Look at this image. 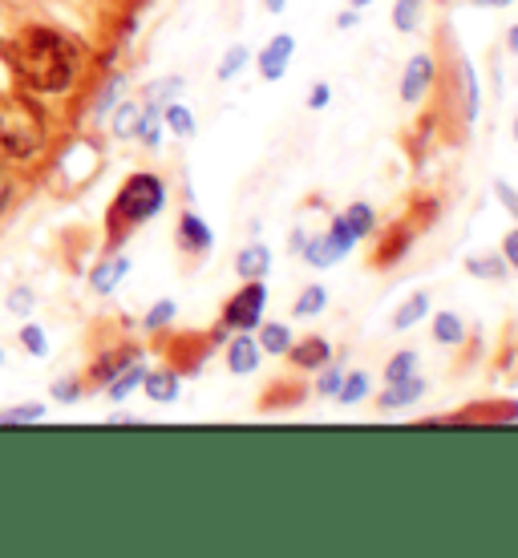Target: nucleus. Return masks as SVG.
I'll return each mask as SVG.
<instances>
[{
    "mask_svg": "<svg viewBox=\"0 0 518 558\" xmlns=\"http://www.w3.org/2000/svg\"><path fill=\"white\" fill-rule=\"evenodd\" d=\"M13 65L21 82L41 89V94H61L73 85V49L49 28H28L13 41Z\"/></svg>",
    "mask_w": 518,
    "mask_h": 558,
    "instance_id": "nucleus-1",
    "label": "nucleus"
},
{
    "mask_svg": "<svg viewBox=\"0 0 518 558\" xmlns=\"http://www.w3.org/2000/svg\"><path fill=\"white\" fill-rule=\"evenodd\" d=\"M45 142V118L25 98H0V154L28 158Z\"/></svg>",
    "mask_w": 518,
    "mask_h": 558,
    "instance_id": "nucleus-2",
    "label": "nucleus"
},
{
    "mask_svg": "<svg viewBox=\"0 0 518 558\" xmlns=\"http://www.w3.org/2000/svg\"><path fill=\"white\" fill-rule=\"evenodd\" d=\"M162 207H167V182L158 179V174H130L122 182L118 198H113L110 223L142 227L146 219H155Z\"/></svg>",
    "mask_w": 518,
    "mask_h": 558,
    "instance_id": "nucleus-3",
    "label": "nucleus"
},
{
    "mask_svg": "<svg viewBox=\"0 0 518 558\" xmlns=\"http://www.w3.org/2000/svg\"><path fill=\"white\" fill-rule=\"evenodd\" d=\"M357 247V239H352L349 223H345V215H333L328 219V227L324 231H316V235H309V243H304V252H300V259L312 267V271H328V267H337L345 255Z\"/></svg>",
    "mask_w": 518,
    "mask_h": 558,
    "instance_id": "nucleus-4",
    "label": "nucleus"
},
{
    "mask_svg": "<svg viewBox=\"0 0 518 558\" xmlns=\"http://www.w3.org/2000/svg\"><path fill=\"white\" fill-rule=\"evenodd\" d=\"M267 316V279H243L231 300L224 304V320L219 328L227 332H255V324Z\"/></svg>",
    "mask_w": 518,
    "mask_h": 558,
    "instance_id": "nucleus-5",
    "label": "nucleus"
},
{
    "mask_svg": "<svg viewBox=\"0 0 518 558\" xmlns=\"http://www.w3.org/2000/svg\"><path fill=\"white\" fill-rule=\"evenodd\" d=\"M437 82V61L434 53H413L406 61V70H401V101L406 106H421V101L430 98V89H434Z\"/></svg>",
    "mask_w": 518,
    "mask_h": 558,
    "instance_id": "nucleus-6",
    "label": "nucleus"
},
{
    "mask_svg": "<svg viewBox=\"0 0 518 558\" xmlns=\"http://www.w3.org/2000/svg\"><path fill=\"white\" fill-rule=\"evenodd\" d=\"M292 57H296V37L292 33H276V37L260 49V57H255L260 77H264V82H284L288 70H292Z\"/></svg>",
    "mask_w": 518,
    "mask_h": 558,
    "instance_id": "nucleus-7",
    "label": "nucleus"
},
{
    "mask_svg": "<svg viewBox=\"0 0 518 558\" xmlns=\"http://www.w3.org/2000/svg\"><path fill=\"white\" fill-rule=\"evenodd\" d=\"M333 356H337V352H333V340L321 332L300 336V340H292V349H288V361H292L296 373H321Z\"/></svg>",
    "mask_w": 518,
    "mask_h": 558,
    "instance_id": "nucleus-8",
    "label": "nucleus"
},
{
    "mask_svg": "<svg viewBox=\"0 0 518 558\" xmlns=\"http://www.w3.org/2000/svg\"><path fill=\"white\" fill-rule=\"evenodd\" d=\"M264 361V349H260V340L252 332H236L231 336V344H227V373H236V377H252L255 368Z\"/></svg>",
    "mask_w": 518,
    "mask_h": 558,
    "instance_id": "nucleus-9",
    "label": "nucleus"
},
{
    "mask_svg": "<svg viewBox=\"0 0 518 558\" xmlns=\"http://www.w3.org/2000/svg\"><path fill=\"white\" fill-rule=\"evenodd\" d=\"M179 247H182V252H191V255H207L210 247H215V231H210V223L203 219V215H195V210H182Z\"/></svg>",
    "mask_w": 518,
    "mask_h": 558,
    "instance_id": "nucleus-10",
    "label": "nucleus"
},
{
    "mask_svg": "<svg viewBox=\"0 0 518 558\" xmlns=\"http://www.w3.org/2000/svg\"><path fill=\"white\" fill-rule=\"evenodd\" d=\"M454 82H458V98H462V122H474L478 110H482V85H478L474 61H470L466 53H458V73H454Z\"/></svg>",
    "mask_w": 518,
    "mask_h": 558,
    "instance_id": "nucleus-11",
    "label": "nucleus"
},
{
    "mask_svg": "<svg viewBox=\"0 0 518 558\" xmlns=\"http://www.w3.org/2000/svg\"><path fill=\"white\" fill-rule=\"evenodd\" d=\"M425 377H409V380H397V385H385V392L377 397V409L381 413H401V409H409V405H418L421 397H425Z\"/></svg>",
    "mask_w": 518,
    "mask_h": 558,
    "instance_id": "nucleus-12",
    "label": "nucleus"
},
{
    "mask_svg": "<svg viewBox=\"0 0 518 558\" xmlns=\"http://www.w3.org/2000/svg\"><path fill=\"white\" fill-rule=\"evenodd\" d=\"M272 247H267L264 239H252L243 252L236 255V276L239 279H267L272 276Z\"/></svg>",
    "mask_w": 518,
    "mask_h": 558,
    "instance_id": "nucleus-13",
    "label": "nucleus"
},
{
    "mask_svg": "<svg viewBox=\"0 0 518 558\" xmlns=\"http://www.w3.org/2000/svg\"><path fill=\"white\" fill-rule=\"evenodd\" d=\"M430 312H434V300H430V292H413L409 300H401V304H397L389 328H393V332H413L418 324L430 320Z\"/></svg>",
    "mask_w": 518,
    "mask_h": 558,
    "instance_id": "nucleus-14",
    "label": "nucleus"
},
{
    "mask_svg": "<svg viewBox=\"0 0 518 558\" xmlns=\"http://www.w3.org/2000/svg\"><path fill=\"white\" fill-rule=\"evenodd\" d=\"M255 340H260V349H264V356H288V349H292V324H284V320H260L255 324Z\"/></svg>",
    "mask_w": 518,
    "mask_h": 558,
    "instance_id": "nucleus-15",
    "label": "nucleus"
},
{
    "mask_svg": "<svg viewBox=\"0 0 518 558\" xmlns=\"http://www.w3.org/2000/svg\"><path fill=\"white\" fill-rule=\"evenodd\" d=\"M430 336L442 349H458L466 344V320L458 312H430Z\"/></svg>",
    "mask_w": 518,
    "mask_h": 558,
    "instance_id": "nucleus-16",
    "label": "nucleus"
},
{
    "mask_svg": "<svg viewBox=\"0 0 518 558\" xmlns=\"http://www.w3.org/2000/svg\"><path fill=\"white\" fill-rule=\"evenodd\" d=\"M340 215H345V223H349V231H352V239H357V243H364V239L377 235L381 215H377V207H373V203H349Z\"/></svg>",
    "mask_w": 518,
    "mask_h": 558,
    "instance_id": "nucleus-17",
    "label": "nucleus"
},
{
    "mask_svg": "<svg viewBox=\"0 0 518 558\" xmlns=\"http://www.w3.org/2000/svg\"><path fill=\"white\" fill-rule=\"evenodd\" d=\"M373 397V373H364V368H345V380H340V389L333 401H340V405H361V401H369Z\"/></svg>",
    "mask_w": 518,
    "mask_h": 558,
    "instance_id": "nucleus-18",
    "label": "nucleus"
},
{
    "mask_svg": "<svg viewBox=\"0 0 518 558\" xmlns=\"http://www.w3.org/2000/svg\"><path fill=\"white\" fill-rule=\"evenodd\" d=\"M179 373H170V368H155V373H146L142 377V389H146V397L150 401H158V405H170V401H179Z\"/></svg>",
    "mask_w": 518,
    "mask_h": 558,
    "instance_id": "nucleus-19",
    "label": "nucleus"
},
{
    "mask_svg": "<svg viewBox=\"0 0 518 558\" xmlns=\"http://www.w3.org/2000/svg\"><path fill=\"white\" fill-rule=\"evenodd\" d=\"M328 288L324 283H309L304 292L296 295V304H292V320H316V316H324L328 312Z\"/></svg>",
    "mask_w": 518,
    "mask_h": 558,
    "instance_id": "nucleus-20",
    "label": "nucleus"
},
{
    "mask_svg": "<svg viewBox=\"0 0 518 558\" xmlns=\"http://www.w3.org/2000/svg\"><path fill=\"white\" fill-rule=\"evenodd\" d=\"M418 373H421V352L397 349L389 361H385V373H381V377H385V385H397V380H409V377H418Z\"/></svg>",
    "mask_w": 518,
    "mask_h": 558,
    "instance_id": "nucleus-21",
    "label": "nucleus"
},
{
    "mask_svg": "<svg viewBox=\"0 0 518 558\" xmlns=\"http://www.w3.org/2000/svg\"><path fill=\"white\" fill-rule=\"evenodd\" d=\"M466 271L474 279H486V283H503L510 276V267H506L503 252H486V255H470L466 259Z\"/></svg>",
    "mask_w": 518,
    "mask_h": 558,
    "instance_id": "nucleus-22",
    "label": "nucleus"
},
{
    "mask_svg": "<svg viewBox=\"0 0 518 558\" xmlns=\"http://www.w3.org/2000/svg\"><path fill=\"white\" fill-rule=\"evenodd\" d=\"M425 25V0H393V28L397 33H421Z\"/></svg>",
    "mask_w": 518,
    "mask_h": 558,
    "instance_id": "nucleus-23",
    "label": "nucleus"
},
{
    "mask_svg": "<svg viewBox=\"0 0 518 558\" xmlns=\"http://www.w3.org/2000/svg\"><path fill=\"white\" fill-rule=\"evenodd\" d=\"M162 122H167L170 134H179V138H195V130H198L195 113L186 110L182 101H167V106H162Z\"/></svg>",
    "mask_w": 518,
    "mask_h": 558,
    "instance_id": "nucleus-24",
    "label": "nucleus"
},
{
    "mask_svg": "<svg viewBox=\"0 0 518 558\" xmlns=\"http://www.w3.org/2000/svg\"><path fill=\"white\" fill-rule=\"evenodd\" d=\"M127 271H130L127 255H113V259H106V264L94 271V288H98V292H113V288L127 279Z\"/></svg>",
    "mask_w": 518,
    "mask_h": 558,
    "instance_id": "nucleus-25",
    "label": "nucleus"
},
{
    "mask_svg": "<svg viewBox=\"0 0 518 558\" xmlns=\"http://www.w3.org/2000/svg\"><path fill=\"white\" fill-rule=\"evenodd\" d=\"M248 61H252V49H248V45H231L224 53V61H219V77H224V82L239 77V73L248 70Z\"/></svg>",
    "mask_w": 518,
    "mask_h": 558,
    "instance_id": "nucleus-26",
    "label": "nucleus"
},
{
    "mask_svg": "<svg viewBox=\"0 0 518 558\" xmlns=\"http://www.w3.org/2000/svg\"><path fill=\"white\" fill-rule=\"evenodd\" d=\"M138 118H142L138 101H122V106H118V113H113V134H118V138H134Z\"/></svg>",
    "mask_w": 518,
    "mask_h": 558,
    "instance_id": "nucleus-27",
    "label": "nucleus"
},
{
    "mask_svg": "<svg viewBox=\"0 0 518 558\" xmlns=\"http://www.w3.org/2000/svg\"><path fill=\"white\" fill-rule=\"evenodd\" d=\"M142 377H146V368H142V364H127V368L110 380V397H113V401H122L130 389H138Z\"/></svg>",
    "mask_w": 518,
    "mask_h": 558,
    "instance_id": "nucleus-28",
    "label": "nucleus"
},
{
    "mask_svg": "<svg viewBox=\"0 0 518 558\" xmlns=\"http://www.w3.org/2000/svg\"><path fill=\"white\" fill-rule=\"evenodd\" d=\"M340 380H345V364H337V356H333V361L316 373V392H321V397H337Z\"/></svg>",
    "mask_w": 518,
    "mask_h": 558,
    "instance_id": "nucleus-29",
    "label": "nucleus"
},
{
    "mask_svg": "<svg viewBox=\"0 0 518 558\" xmlns=\"http://www.w3.org/2000/svg\"><path fill=\"white\" fill-rule=\"evenodd\" d=\"M179 94H182V77H167V82H155L146 89V101H150V106H158V101L167 106V101H174Z\"/></svg>",
    "mask_w": 518,
    "mask_h": 558,
    "instance_id": "nucleus-30",
    "label": "nucleus"
},
{
    "mask_svg": "<svg viewBox=\"0 0 518 558\" xmlns=\"http://www.w3.org/2000/svg\"><path fill=\"white\" fill-rule=\"evenodd\" d=\"M304 106H309L312 113L328 110V106H333V85H328V82H312V85H309V98H304Z\"/></svg>",
    "mask_w": 518,
    "mask_h": 558,
    "instance_id": "nucleus-31",
    "label": "nucleus"
},
{
    "mask_svg": "<svg viewBox=\"0 0 518 558\" xmlns=\"http://www.w3.org/2000/svg\"><path fill=\"white\" fill-rule=\"evenodd\" d=\"M494 198L503 203V210L518 223V191H515V186H510L506 179H494Z\"/></svg>",
    "mask_w": 518,
    "mask_h": 558,
    "instance_id": "nucleus-32",
    "label": "nucleus"
},
{
    "mask_svg": "<svg viewBox=\"0 0 518 558\" xmlns=\"http://www.w3.org/2000/svg\"><path fill=\"white\" fill-rule=\"evenodd\" d=\"M170 320H174V300H162V304L150 307V316H146V328H150V332H158V328H167Z\"/></svg>",
    "mask_w": 518,
    "mask_h": 558,
    "instance_id": "nucleus-33",
    "label": "nucleus"
},
{
    "mask_svg": "<svg viewBox=\"0 0 518 558\" xmlns=\"http://www.w3.org/2000/svg\"><path fill=\"white\" fill-rule=\"evenodd\" d=\"M498 252H503L506 267H510V271H518V223L503 235V247H498Z\"/></svg>",
    "mask_w": 518,
    "mask_h": 558,
    "instance_id": "nucleus-34",
    "label": "nucleus"
},
{
    "mask_svg": "<svg viewBox=\"0 0 518 558\" xmlns=\"http://www.w3.org/2000/svg\"><path fill=\"white\" fill-rule=\"evenodd\" d=\"M357 25H361V9H349V4H345V9L337 13V28L340 33H349V28H357Z\"/></svg>",
    "mask_w": 518,
    "mask_h": 558,
    "instance_id": "nucleus-35",
    "label": "nucleus"
},
{
    "mask_svg": "<svg viewBox=\"0 0 518 558\" xmlns=\"http://www.w3.org/2000/svg\"><path fill=\"white\" fill-rule=\"evenodd\" d=\"M309 235H312L309 227H296L292 235H288V252H292V255H300V252H304V243H309Z\"/></svg>",
    "mask_w": 518,
    "mask_h": 558,
    "instance_id": "nucleus-36",
    "label": "nucleus"
},
{
    "mask_svg": "<svg viewBox=\"0 0 518 558\" xmlns=\"http://www.w3.org/2000/svg\"><path fill=\"white\" fill-rule=\"evenodd\" d=\"M9 195H13V182H9V174L0 170V210L9 207Z\"/></svg>",
    "mask_w": 518,
    "mask_h": 558,
    "instance_id": "nucleus-37",
    "label": "nucleus"
},
{
    "mask_svg": "<svg viewBox=\"0 0 518 558\" xmlns=\"http://www.w3.org/2000/svg\"><path fill=\"white\" fill-rule=\"evenodd\" d=\"M25 344L33 352H45V340H41V332H37V328H25Z\"/></svg>",
    "mask_w": 518,
    "mask_h": 558,
    "instance_id": "nucleus-38",
    "label": "nucleus"
},
{
    "mask_svg": "<svg viewBox=\"0 0 518 558\" xmlns=\"http://www.w3.org/2000/svg\"><path fill=\"white\" fill-rule=\"evenodd\" d=\"M28 417H41V409H16V413H4V421H28Z\"/></svg>",
    "mask_w": 518,
    "mask_h": 558,
    "instance_id": "nucleus-39",
    "label": "nucleus"
},
{
    "mask_svg": "<svg viewBox=\"0 0 518 558\" xmlns=\"http://www.w3.org/2000/svg\"><path fill=\"white\" fill-rule=\"evenodd\" d=\"M288 4H292V0H264V9L267 13H276V16L288 13Z\"/></svg>",
    "mask_w": 518,
    "mask_h": 558,
    "instance_id": "nucleus-40",
    "label": "nucleus"
},
{
    "mask_svg": "<svg viewBox=\"0 0 518 558\" xmlns=\"http://www.w3.org/2000/svg\"><path fill=\"white\" fill-rule=\"evenodd\" d=\"M506 49H510V53L518 57V25H510V28H506Z\"/></svg>",
    "mask_w": 518,
    "mask_h": 558,
    "instance_id": "nucleus-41",
    "label": "nucleus"
},
{
    "mask_svg": "<svg viewBox=\"0 0 518 558\" xmlns=\"http://www.w3.org/2000/svg\"><path fill=\"white\" fill-rule=\"evenodd\" d=\"M506 4H515V0H486V9H506Z\"/></svg>",
    "mask_w": 518,
    "mask_h": 558,
    "instance_id": "nucleus-42",
    "label": "nucleus"
},
{
    "mask_svg": "<svg viewBox=\"0 0 518 558\" xmlns=\"http://www.w3.org/2000/svg\"><path fill=\"white\" fill-rule=\"evenodd\" d=\"M369 4H373V0H349V9H361V13L369 9Z\"/></svg>",
    "mask_w": 518,
    "mask_h": 558,
    "instance_id": "nucleus-43",
    "label": "nucleus"
},
{
    "mask_svg": "<svg viewBox=\"0 0 518 558\" xmlns=\"http://www.w3.org/2000/svg\"><path fill=\"white\" fill-rule=\"evenodd\" d=\"M510 134H515V142H518V113H515V122H510Z\"/></svg>",
    "mask_w": 518,
    "mask_h": 558,
    "instance_id": "nucleus-44",
    "label": "nucleus"
},
{
    "mask_svg": "<svg viewBox=\"0 0 518 558\" xmlns=\"http://www.w3.org/2000/svg\"><path fill=\"white\" fill-rule=\"evenodd\" d=\"M470 4H474V9H486V0H470Z\"/></svg>",
    "mask_w": 518,
    "mask_h": 558,
    "instance_id": "nucleus-45",
    "label": "nucleus"
}]
</instances>
